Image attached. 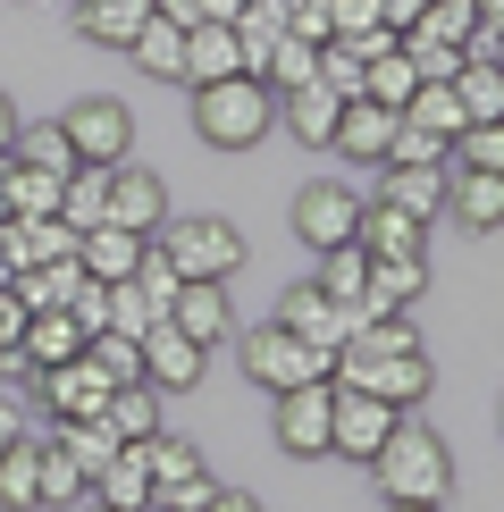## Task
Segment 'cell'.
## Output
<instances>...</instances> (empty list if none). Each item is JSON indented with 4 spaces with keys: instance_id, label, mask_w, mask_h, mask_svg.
Returning a JSON list of instances; mask_svg holds the SVG:
<instances>
[{
    "instance_id": "6da1fadb",
    "label": "cell",
    "mask_w": 504,
    "mask_h": 512,
    "mask_svg": "<svg viewBox=\"0 0 504 512\" xmlns=\"http://www.w3.org/2000/svg\"><path fill=\"white\" fill-rule=\"evenodd\" d=\"M336 387H362L378 403H395V412H412V403L437 387V370H429V353H420L412 319L395 311V319H370V328H353L345 345H336Z\"/></svg>"
},
{
    "instance_id": "7a4b0ae2",
    "label": "cell",
    "mask_w": 504,
    "mask_h": 512,
    "mask_svg": "<svg viewBox=\"0 0 504 512\" xmlns=\"http://www.w3.org/2000/svg\"><path fill=\"white\" fill-rule=\"evenodd\" d=\"M370 479H378V496H387V504H446V487H454V454H446V437H437L429 420L395 412L387 445L370 454Z\"/></svg>"
},
{
    "instance_id": "3957f363",
    "label": "cell",
    "mask_w": 504,
    "mask_h": 512,
    "mask_svg": "<svg viewBox=\"0 0 504 512\" xmlns=\"http://www.w3.org/2000/svg\"><path fill=\"white\" fill-rule=\"evenodd\" d=\"M278 126V93L261 76H219V84H194V135L210 152H252V143Z\"/></svg>"
},
{
    "instance_id": "277c9868",
    "label": "cell",
    "mask_w": 504,
    "mask_h": 512,
    "mask_svg": "<svg viewBox=\"0 0 504 512\" xmlns=\"http://www.w3.org/2000/svg\"><path fill=\"white\" fill-rule=\"evenodd\" d=\"M244 378H252L261 395H286V387H311V378H336V353L303 345L286 319H269V328L244 336Z\"/></svg>"
},
{
    "instance_id": "5b68a950",
    "label": "cell",
    "mask_w": 504,
    "mask_h": 512,
    "mask_svg": "<svg viewBox=\"0 0 504 512\" xmlns=\"http://www.w3.org/2000/svg\"><path fill=\"white\" fill-rule=\"evenodd\" d=\"M160 252L177 261V277H219V286L244 269L236 219H168V227H160Z\"/></svg>"
},
{
    "instance_id": "8992f818",
    "label": "cell",
    "mask_w": 504,
    "mask_h": 512,
    "mask_svg": "<svg viewBox=\"0 0 504 512\" xmlns=\"http://www.w3.org/2000/svg\"><path fill=\"white\" fill-rule=\"evenodd\" d=\"M59 135H68V152L93 160V168H118L126 152H135V118H126V101H110V93L76 101V110L59 118Z\"/></svg>"
},
{
    "instance_id": "52a82bcc",
    "label": "cell",
    "mask_w": 504,
    "mask_h": 512,
    "mask_svg": "<svg viewBox=\"0 0 504 512\" xmlns=\"http://www.w3.org/2000/svg\"><path fill=\"white\" fill-rule=\"evenodd\" d=\"M336 437V378H311V387H286L278 395V445L294 462H320Z\"/></svg>"
},
{
    "instance_id": "ba28073f",
    "label": "cell",
    "mask_w": 504,
    "mask_h": 512,
    "mask_svg": "<svg viewBox=\"0 0 504 512\" xmlns=\"http://www.w3.org/2000/svg\"><path fill=\"white\" fill-rule=\"evenodd\" d=\"M294 236H303L311 252L362 244V194H345V185H336V177L303 185V194H294Z\"/></svg>"
},
{
    "instance_id": "9c48e42d",
    "label": "cell",
    "mask_w": 504,
    "mask_h": 512,
    "mask_svg": "<svg viewBox=\"0 0 504 512\" xmlns=\"http://www.w3.org/2000/svg\"><path fill=\"white\" fill-rule=\"evenodd\" d=\"M168 328H177V336H194L202 353H210V345H227V336H236L227 286H219V277H185V286H177V303H168Z\"/></svg>"
},
{
    "instance_id": "30bf717a",
    "label": "cell",
    "mask_w": 504,
    "mask_h": 512,
    "mask_svg": "<svg viewBox=\"0 0 504 512\" xmlns=\"http://www.w3.org/2000/svg\"><path fill=\"white\" fill-rule=\"evenodd\" d=\"M202 345L194 336H177L168 319H152L143 328V387H160V395H185V387H202Z\"/></svg>"
},
{
    "instance_id": "8fae6325",
    "label": "cell",
    "mask_w": 504,
    "mask_h": 512,
    "mask_svg": "<svg viewBox=\"0 0 504 512\" xmlns=\"http://www.w3.org/2000/svg\"><path fill=\"white\" fill-rule=\"evenodd\" d=\"M395 429V403H378L362 387H336V437H328V454H345V462H370L378 445H387Z\"/></svg>"
},
{
    "instance_id": "7c38bea8",
    "label": "cell",
    "mask_w": 504,
    "mask_h": 512,
    "mask_svg": "<svg viewBox=\"0 0 504 512\" xmlns=\"http://www.w3.org/2000/svg\"><path fill=\"white\" fill-rule=\"evenodd\" d=\"M110 227H135V236H160L168 227V185L152 168H135V160L110 168Z\"/></svg>"
},
{
    "instance_id": "4fadbf2b",
    "label": "cell",
    "mask_w": 504,
    "mask_h": 512,
    "mask_svg": "<svg viewBox=\"0 0 504 512\" xmlns=\"http://www.w3.org/2000/svg\"><path fill=\"white\" fill-rule=\"evenodd\" d=\"M68 26L101 51H135V34L152 26V0H68Z\"/></svg>"
},
{
    "instance_id": "5bb4252c",
    "label": "cell",
    "mask_w": 504,
    "mask_h": 512,
    "mask_svg": "<svg viewBox=\"0 0 504 512\" xmlns=\"http://www.w3.org/2000/svg\"><path fill=\"white\" fill-rule=\"evenodd\" d=\"M336 110H345V101H336L320 76H311V84H286V93H278V126H286L294 143H311V152H328V143H336Z\"/></svg>"
},
{
    "instance_id": "9a60e30c",
    "label": "cell",
    "mask_w": 504,
    "mask_h": 512,
    "mask_svg": "<svg viewBox=\"0 0 504 512\" xmlns=\"http://www.w3.org/2000/svg\"><path fill=\"white\" fill-rule=\"evenodd\" d=\"M328 152H345V160H362V168H387L395 152V110H378V101H345L336 110V143Z\"/></svg>"
},
{
    "instance_id": "2e32d148",
    "label": "cell",
    "mask_w": 504,
    "mask_h": 512,
    "mask_svg": "<svg viewBox=\"0 0 504 512\" xmlns=\"http://www.w3.org/2000/svg\"><path fill=\"white\" fill-rule=\"evenodd\" d=\"M219 76H244V42L227 17H202V26H185V84H219Z\"/></svg>"
},
{
    "instance_id": "e0dca14e",
    "label": "cell",
    "mask_w": 504,
    "mask_h": 512,
    "mask_svg": "<svg viewBox=\"0 0 504 512\" xmlns=\"http://www.w3.org/2000/svg\"><path fill=\"white\" fill-rule=\"evenodd\" d=\"M143 244L152 236H135V227H84L76 236V261H84V277H101V286H126V277H135V261H143Z\"/></svg>"
},
{
    "instance_id": "ac0fdd59",
    "label": "cell",
    "mask_w": 504,
    "mask_h": 512,
    "mask_svg": "<svg viewBox=\"0 0 504 512\" xmlns=\"http://www.w3.org/2000/svg\"><path fill=\"white\" fill-rule=\"evenodd\" d=\"M93 504H110V512H152V462H143V445H118V454L93 471Z\"/></svg>"
},
{
    "instance_id": "d6986e66",
    "label": "cell",
    "mask_w": 504,
    "mask_h": 512,
    "mask_svg": "<svg viewBox=\"0 0 504 512\" xmlns=\"http://www.w3.org/2000/svg\"><path fill=\"white\" fill-rule=\"evenodd\" d=\"M420 244H429V219H412V210H395V202H362V252L370 261H404Z\"/></svg>"
},
{
    "instance_id": "ffe728a7",
    "label": "cell",
    "mask_w": 504,
    "mask_h": 512,
    "mask_svg": "<svg viewBox=\"0 0 504 512\" xmlns=\"http://www.w3.org/2000/svg\"><path fill=\"white\" fill-rule=\"evenodd\" d=\"M446 210L462 227H504V177H488V168H446Z\"/></svg>"
},
{
    "instance_id": "44dd1931",
    "label": "cell",
    "mask_w": 504,
    "mask_h": 512,
    "mask_svg": "<svg viewBox=\"0 0 504 512\" xmlns=\"http://www.w3.org/2000/svg\"><path fill=\"white\" fill-rule=\"evenodd\" d=\"M0 512H42V437L26 429L0 445Z\"/></svg>"
},
{
    "instance_id": "7402d4cb",
    "label": "cell",
    "mask_w": 504,
    "mask_h": 512,
    "mask_svg": "<svg viewBox=\"0 0 504 512\" xmlns=\"http://www.w3.org/2000/svg\"><path fill=\"white\" fill-rule=\"evenodd\" d=\"M278 319H286L294 336H303V345H320V353H336V345H345V311H336V303H328L320 286H286Z\"/></svg>"
},
{
    "instance_id": "603a6c76",
    "label": "cell",
    "mask_w": 504,
    "mask_h": 512,
    "mask_svg": "<svg viewBox=\"0 0 504 512\" xmlns=\"http://www.w3.org/2000/svg\"><path fill=\"white\" fill-rule=\"evenodd\" d=\"M378 202L412 210V219H446V168H404V160H387V185H378Z\"/></svg>"
},
{
    "instance_id": "cb8c5ba5",
    "label": "cell",
    "mask_w": 504,
    "mask_h": 512,
    "mask_svg": "<svg viewBox=\"0 0 504 512\" xmlns=\"http://www.w3.org/2000/svg\"><path fill=\"white\" fill-rule=\"evenodd\" d=\"M101 429H110L118 445H143V437H160V387H110V403H101Z\"/></svg>"
},
{
    "instance_id": "d4e9b609",
    "label": "cell",
    "mask_w": 504,
    "mask_h": 512,
    "mask_svg": "<svg viewBox=\"0 0 504 512\" xmlns=\"http://www.w3.org/2000/svg\"><path fill=\"white\" fill-rule=\"evenodd\" d=\"M454 101H462V118H471V126H504V68H496V59H462Z\"/></svg>"
},
{
    "instance_id": "484cf974",
    "label": "cell",
    "mask_w": 504,
    "mask_h": 512,
    "mask_svg": "<svg viewBox=\"0 0 504 512\" xmlns=\"http://www.w3.org/2000/svg\"><path fill=\"white\" fill-rule=\"evenodd\" d=\"M59 219H68L76 236H84V227H101V219H110V168L76 160V168H68V194H59Z\"/></svg>"
},
{
    "instance_id": "4316f807",
    "label": "cell",
    "mask_w": 504,
    "mask_h": 512,
    "mask_svg": "<svg viewBox=\"0 0 504 512\" xmlns=\"http://www.w3.org/2000/svg\"><path fill=\"white\" fill-rule=\"evenodd\" d=\"M17 345L34 353V370H59V361H76V353H84V328H76L68 311H34Z\"/></svg>"
},
{
    "instance_id": "83f0119b",
    "label": "cell",
    "mask_w": 504,
    "mask_h": 512,
    "mask_svg": "<svg viewBox=\"0 0 504 512\" xmlns=\"http://www.w3.org/2000/svg\"><path fill=\"white\" fill-rule=\"evenodd\" d=\"M143 462H152V496H168V487H202L210 471H202V454H194V445H185V437H143Z\"/></svg>"
},
{
    "instance_id": "f1b7e54d",
    "label": "cell",
    "mask_w": 504,
    "mask_h": 512,
    "mask_svg": "<svg viewBox=\"0 0 504 512\" xmlns=\"http://www.w3.org/2000/svg\"><path fill=\"white\" fill-rule=\"evenodd\" d=\"M135 68L160 76V84H185V26H168V17L152 9V26L135 34Z\"/></svg>"
},
{
    "instance_id": "f546056e",
    "label": "cell",
    "mask_w": 504,
    "mask_h": 512,
    "mask_svg": "<svg viewBox=\"0 0 504 512\" xmlns=\"http://www.w3.org/2000/svg\"><path fill=\"white\" fill-rule=\"evenodd\" d=\"M76 277H84V261H42L26 277H9V286H17V303H26V319H34V311H68Z\"/></svg>"
},
{
    "instance_id": "4dcf8cb0",
    "label": "cell",
    "mask_w": 504,
    "mask_h": 512,
    "mask_svg": "<svg viewBox=\"0 0 504 512\" xmlns=\"http://www.w3.org/2000/svg\"><path fill=\"white\" fill-rule=\"evenodd\" d=\"M404 118L420 126V135H437V143H454L462 126H471V118H462V101H454V84H412Z\"/></svg>"
},
{
    "instance_id": "1f68e13d",
    "label": "cell",
    "mask_w": 504,
    "mask_h": 512,
    "mask_svg": "<svg viewBox=\"0 0 504 512\" xmlns=\"http://www.w3.org/2000/svg\"><path fill=\"white\" fill-rule=\"evenodd\" d=\"M311 286H320L328 303H362V286H370V252H362V244L320 252V277H311Z\"/></svg>"
},
{
    "instance_id": "d6a6232c",
    "label": "cell",
    "mask_w": 504,
    "mask_h": 512,
    "mask_svg": "<svg viewBox=\"0 0 504 512\" xmlns=\"http://www.w3.org/2000/svg\"><path fill=\"white\" fill-rule=\"evenodd\" d=\"M84 361H93L110 387H135L143 378V336H118V328H101V336H84Z\"/></svg>"
},
{
    "instance_id": "836d02e7",
    "label": "cell",
    "mask_w": 504,
    "mask_h": 512,
    "mask_svg": "<svg viewBox=\"0 0 504 512\" xmlns=\"http://www.w3.org/2000/svg\"><path fill=\"white\" fill-rule=\"evenodd\" d=\"M51 445H59V454H68L76 471H84V487H93V471L118 454V437L101 429V420H59V429H51Z\"/></svg>"
},
{
    "instance_id": "e575fe53",
    "label": "cell",
    "mask_w": 504,
    "mask_h": 512,
    "mask_svg": "<svg viewBox=\"0 0 504 512\" xmlns=\"http://www.w3.org/2000/svg\"><path fill=\"white\" fill-rule=\"evenodd\" d=\"M311 76H320V42H303V34H278V42H269V68H261L269 93H286V84H311Z\"/></svg>"
},
{
    "instance_id": "d590c367",
    "label": "cell",
    "mask_w": 504,
    "mask_h": 512,
    "mask_svg": "<svg viewBox=\"0 0 504 512\" xmlns=\"http://www.w3.org/2000/svg\"><path fill=\"white\" fill-rule=\"evenodd\" d=\"M412 59L404 51H387V59H370V68H362V101H378V110H395V118H404V101H412Z\"/></svg>"
},
{
    "instance_id": "8d00e7d4",
    "label": "cell",
    "mask_w": 504,
    "mask_h": 512,
    "mask_svg": "<svg viewBox=\"0 0 504 512\" xmlns=\"http://www.w3.org/2000/svg\"><path fill=\"white\" fill-rule=\"evenodd\" d=\"M126 286L143 294V311H152V319H168V303H177L185 277H177V261H168L160 244H143V261H135V277H126Z\"/></svg>"
},
{
    "instance_id": "74e56055",
    "label": "cell",
    "mask_w": 504,
    "mask_h": 512,
    "mask_svg": "<svg viewBox=\"0 0 504 512\" xmlns=\"http://www.w3.org/2000/svg\"><path fill=\"white\" fill-rule=\"evenodd\" d=\"M9 152L26 160V168H51V177H68V168H76L68 135H59V118H51V126H17V143H9Z\"/></svg>"
},
{
    "instance_id": "f35d334b",
    "label": "cell",
    "mask_w": 504,
    "mask_h": 512,
    "mask_svg": "<svg viewBox=\"0 0 504 512\" xmlns=\"http://www.w3.org/2000/svg\"><path fill=\"white\" fill-rule=\"evenodd\" d=\"M404 59H412V76H420V84H454L471 51H462V42H429V34H404Z\"/></svg>"
},
{
    "instance_id": "ab89813d",
    "label": "cell",
    "mask_w": 504,
    "mask_h": 512,
    "mask_svg": "<svg viewBox=\"0 0 504 512\" xmlns=\"http://www.w3.org/2000/svg\"><path fill=\"white\" fill-rule=\"evenodd\" d=\"M454 168H488V177H504V126H462V135L446 143Z\"/></svg>"
},
{
    "instance_id": "60d3db41",
    "label": "cell",
    "mask_w": 504,
    "mask_h": 512,
    "mask_svg": "<svg viewBox=\"0 0 504 512\" xmlns=\"http://www.w3.org/2000/svg\"><path fill=\"white\" fill-rule=\"evenodd\" d=\"M362 68H370V59L353 51V42H320V84L336 101H362Z\"/></svg>"
},
{
    "instance_id": "b9f144b4",
    "label": "cell",
    "mask_w": 504,
    "mask_h": 512,
    "mask_svg": "<svg viewBox=\"0 0 504 512\" xmlns=\"http://www.w3.org/2000/svg\"><path fill=\"white\" fill-rule=\"evenodd\" d=\"M76 496H84V471L59 454L51 437H42V504H76Z\"/></svg>"
},
{
    "instance_id": "7bdbcfd3",
    "label": "cell",
    "mask_w": 504,
    "mask_h": 512,
    "mask_svg": "<svg viewBox=\"0 0 504 512\" xmlns=\"http://www.w3.org/2000/svg\"><path fill=\"white\" fill-rule=\"evenodd\" d=\"M68 319L84 336H101L110 328V286H101V277H76V294H68Z\"/></svg>"
},
{
    "instance_id": "ee69618b",
    "label": "cell",
    "mask_w": 504,
    "mask_h": 512,
    "mask_svg": "<svg viewBox=\"0 0 504 512\" xmlns=\"http://www.w3.org/2000/svg\"><path fill=\"white\" fill-rule=\"evenodd\" d=\"M387 160H404V168H446V143L420 135L412 118H395V152H387Z\"/></svg>"
},
{
    "instance_id": "f6af8a7d",
    "label": "cell",
    "mask_w": 504,
    "mask_h": 512,
    "mask_svg": "<svg viewBox=\"0 0 504 512\" xmlns=\"http://www.w3.org/2000/svg\"><path fill=\"white\" fill-rule=\"evenodd\" d=\"M286 34L328 42V34H336V0H286Z\"/></svg>"
},
{
    "instance_id": "bcb514c9",
    "label": "cell",
    "mask_w": 504,
    "mask_h": 512,
    "mask_svg": "<svg viewBox=\"0 0 504 512\" xmlns=\"http://www.w3.org/2000/svg\"><path fill=\"white\" fill-rule=\"evenodd\" d=\"M34 261H76V227L68 219H34Z\"/></svg>"
},
{
    "instance_id": "7dc6e473",
    "label": "cell",
    "mask_w": 504,
    "mask_h": 512,
    "mask_svg": "<svg viewBox=\"0 0 504 512\" xmlns=\"http://www.w3.org/2000/svg\"><path fill=\"white\" fill-rule=\"evenodd\" d=\"M110 328H118V336H143V328H152V311H143L135 286H110Z\"/></svg>"
},
{
    "instance_id": "c3c4849f",
    "label": "cell",
    "mask_w": 504,
    "mask_h": 512,
    "mask_svg": "<svg viewBox=\"0 0 504 512\" xmlns=\"http://www.w3.org/2000/svg\"><path fill=\"white\" fill-rule=\"evenodd\" d=\"M362 26H378V0H336V34L328 42H345V34H362Z\"/></svg>"
},
{
    "instance_id": "681fc988",
    "label": "cell",
    "mask_w": 504,
    "mask_h": 512,
    "mask_svg": "<svg viewBox=\"0 0 504 512\" xmlns=\"http://www.w3.org/2000/svg\"><path fill=\"white\" fill-rule=\"evenodd\" d=\"M17 336H26V303H17V286L0 277V345H17Z\"/></svg>"
},
{
    "instance_id": "f907efd6",
    "label": "cell",
    "mask_w": 504,
    "mask_h": 512,
    "mask_svg": "<svg viewBox=\"0 0 504 512\" xmlns=\"http://www.w3.org/2000/svg\"><path fill=\"white\" fill-rule=\"evenodd\" d=\"M420 9H429V0H378V26H395V34H412V26H420Z\"/></svg>"
},
{
    "instance_id": "816d5d0a",
    "label": "cell",
    "mask_w": 504,
    "mask_h": 512,
    "mask_svg": "<svg viewBox=\"0 0 504 512\" xmlns=\"http://www.w3.org/2000/svg\"><path fill=\"white\" fill-rule=\"evenodd\" d=\"M202 512H261V504H252L244 487H210V504H202Z\"/></svg>"
},
{
    "instance_id": "f5cc1de1",
    "label": "cell",
    "mask_w": 504,
    "mask_h": 512,
    "mask_svg": "<svg viewBox=\"0 0 504 512\" xmlns=\"http://www.w3.org/2000/svg\"><path fill=\"white\" fill-rule=\"evenodd\" d=\"M194 9H202V17H227V26H236V17H244V0H194Z\"/></svg>"
},
{
    "instance_id": "db71d44e",
    "label": "cell",
    "mask_w": 504,
    "mask_h": 512,
    "mask_svg": "<svg viewBox=\"0 0 504 512\" xmlns=\"http://www.w3.org/2000/svg\"><path fill=\"white\" fill-rule=\"evenodd\" d=\"M9 143H17V101L0 93V152H9Z\"/></svg>"
},
{
    "instance_id": "11a10c76",
    "label": "cell",
    "mask_w": 504,
    "mask_h": 512,
    "mask_svg": "<svg viewBox=\"0 0 504 512\" xmlns=\"http://www.w3.org/2000/svg\"><path fill=\"white\" fill-rule=\"evenodd\" d=\"M471 9H479V26H488V34H504V0H471Z\"/></svg>"
},
{
    "instance_id": "9f6ffc18",
    "label": "cell",
    "mask_w": 504,
    "mask_h": 512,
    "mask_svg": "<svg viewBox=\"0 0 504 512\" xmlns=\"http://www.w3.org/2000/svg\"><path fill=\"white\" fill-rule=\"evenodd\" d=\"M387 512H437V504H387Z\"/></svg>"
},
{
    "instance_id": "6f0895ef",
    "label": "cell",
    "mask_w": 504,
    "mask_h": 512,
    "mask_svg": "<svg viewBox=\"0 0 504 512\" xmlns=\"http://www.w3.org/2000/svg\"><path fill=\"white\" fill-rule=\"evenodd\" d=\"M244 9H286V0H244Z\"/></svg>"
},
{
    "instance_id": "680465c9",
    "label": "cell",
    "mask_w": 504,
    "mask_h": 512,
    "mask_svg": "<svg viewBox=\"0 0 504 512\" xmlns=\"http://www.w3.org/2000/svg\"><path fill=\"white\" fill-rule=\"evenodd\" d=\"M496 68H504V34H496Z\"/></svg>"
},
{
    "instance_id": "91938a15",
    "label": "cell",
    "mask_w": 504,
    "mask_h": 512,
    "mask_svg": "<svg viewBox=\"0 0 504 512\" xmlns=\"http://www.w3.org/2000/svg\"><path fill=\"white\" fill-rule=\"evenodd\" d=\"M84 512H110V504H84Z\"/></svg>"
},
{
    "instance_id": "94428289",
    "label": "cell",
    "mask_w": 504,
    "mask_h": 512,
    "mask_svg": "<svg viewBox=\"0 0 504 512\" xmlns=\"http://www.w3.org/2000/svg\"><path fill=\"white\" fill-rule=\"evenodd\" d=\"M9 437H17V429H0V445H9Z\"/></svg>"
}]
</instances>
